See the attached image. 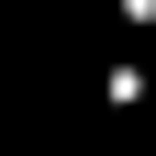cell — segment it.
<instances>
[{"instance_id": "1", "label": "cell", "mask_w": 156, "mask_h": 156, "mask_svg": "<svg viewBox=\"0 0 156 156\" xmlns=\"http://www.w3.org/2000/svg\"><path fill=\"white\" fill-rule=\"evenodd\" d=\"M101 101L112 112H145L156 101V67H145V56H112V67H101Z\"/></svg>"}, {"instance_id": "2", "label": "cell", "mask_w": 156, "mask_h": 156, "mask_svg": "<svg viewBox=\"0 0 156 156\" xmlns=\"http://www.w3.org/2000/svg\"><path fill=\"white\" fill-rule=\"evenodd\" d=\"M89 11H112L123 34H156V0H89Z\"/></svg>"}]
</instances>
